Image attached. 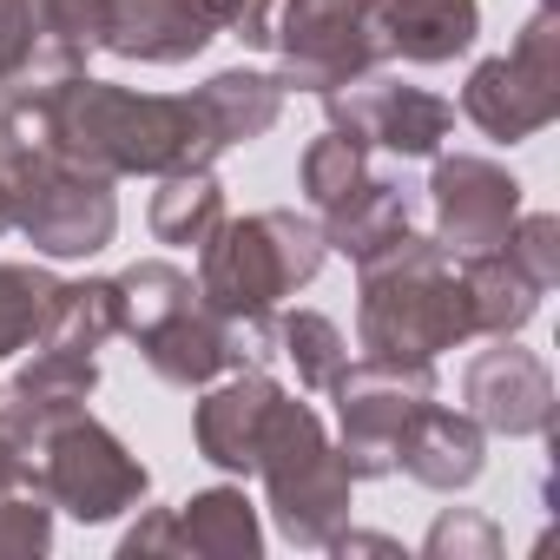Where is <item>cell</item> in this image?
<instances>
[{"label":"cell","mask_w":560,"mask_h":560,"mask_svg":"<svg viewBox=\"0 0 560 560\" xmlns=\"http://www.w3.org/2000/svg\"><path fill=\"white\" fill-rule=\"evenodd\" d=\"M40 139L100 178H165L191 165H218L224 145L198 106V93H132L93 73H67L40 86Z\"/></svg>","instance_id":"cell-1"},{"label":"cell","mask_w":560,"mask_h":560,"mask_svg":"<svg viewBox=\"0 0 560 560\" xmlns=\"http://www.w3.org/2000/svg\"><path fill=\"white\" fill-rule=\"evenodd\" d=\"M468 291L455 257L416 224L357 264V350L383 363H435L468 343Z\"/></svg>","instance_id":"cell-2"},{"label":"cell","mask_w":560,"mask_h":560,"mask_svg":"<svg viewBox=\"0 0 560 560\" xmlns=\"http://www.w3.org/2000/svg\"><path fill=\"white\" fill-rule=\"evenodd\" d=\"M324 257H330V244H324L317 218H304V211L270 205L250 218H224L198 244V298L231 324H277L284 298H298L311 284Z\"/></svg>","instance_id":"cell-3"},{"label":"cell","mask_w":560,"mask_h":560,"mask_svg":"<svg viewBox=\"0 0 560 560\" xmlns=\"http://www.w3.org/2000/svg\"><path fill=\"white\" fill-rule=\"evenodd\" d=\"M264 481V508L291 547H330L350 527V501H357V475L343 462V448L330 442L324 416L298 396H277L264 442H257V468Z\"/></svg>","instance_id":"cell-4"},{"label":"cell","mask_w":560,"mask_h":560,"mask_svg":"<svg viewBox=\"0 0 560 560\" xmlns=\"http://www.w3.org/2000/svg\"><path fill=\"white\" fill-rule=\"evenodd\" d=\"M0 185L14 198V231L40 257H93L119 231V191L100 172L67 165L54 145H27L0 159Z\"/></svg>","instance_id":"cell-5"},{"label":"cell","mask_w":560,"mask_h":560,"mask_svg":"<svg viewBox=\"0 0 560 560\" xmlns=\"http://www.w3.org/2000/svg\"><path fill=\"white\" fill-rule=\"evenodd\" d=\"M34 481L54 501V514H73L80 527L119 521L152 494V468L86 409H73L67 422H54L34 448Z\"/></svg>","instance_id":"cell-6"},{"label":"cell","mask_w":560,"mask_h":560,"mask_svg":"<svg viewBox=\"0 0 560 560\" xmlns=\"http://www.w3.org/2000/svg\"><path fill=\"white\" fill-rule=\"evenodd\" d=\"M277 86L284 93H337L389 60L383 0H277Z\"/></svg>","instance_id":"cell-7"},{"label":"cell","mask_w":560,"mask_h":560,"mask_svg":"<svg viewBox=\"0 0 560 560\" xmlns=\"http://www.w3.org/2000/svg\"><path fill=\"white\" fill-rule=\"evenodd\" d=\"M462 113L494 145H521L560 119V8H534L514 54H494L468 73Z\"/></svg>","instance_id":"cell-8"},{"label":"cell","mask_w":560,"mask_h":560,"mask_svg":"<svg viewBox=\"0 0 560 560\" xmlns=\"http://www.w3.org/2000/svg\"><path fill=\"white\" fill-rule=\"evenodd\" d=\"M324 396L337 402V448H343L350 475L357 481H383V475H396V435H402V422L435 396V363L363 357Z\"/></svg>","instance_id":"cell-9"},{"label":"cell","mask_w":560,"mask_h":560,"mask_svg":"<svg viewBox=\"0 0 560 560\" xmlns=\"http://www.w3.org/2000/svg\"><path fill=\"white\" fill-rule=\"evenodd\" d=\"M324 113H330L337 132H350L370 152H389V159H435L442 139L455 132V106L442 93L402 86V80H376V73L324 93Z\"/></svg>","instance_id":"cell-10"},{"label":"cell","mask_w":560,"mask_h":560,"mask_svg":"<svg viewBox=\"0 0 560 560\" xmlns=\"http://www.w3.org/2000/svg\"><path fill=\"white\" fill-rule=\"evenodd\" d=\"M429 205H435V244L448 257H475V250H501V237L521 218V178L481 152H435L429 172Z\"/></svg>","instance_id":"cell-11"},{"label":"cell","mask_w":560,"mask_h":560,"mask_svg":"<svg viewBox=\"0 0 560 560\" xmlns=\"http://www.w3.org/2000/svg\"><path fill=\"white\" fill-rule=\"evenodd\" d=\"M462 409L488 435H508V442L547 435L553 429V370L534 350H521L514 337H494V350L468 357V370H462Z\"/></svg>","instance_id":"cell-12"},{"label":"cell","mask_w":560,"mask_h":560,"mask_svg":"<svg viewBox=\"0 0 560 560\" xmlns=\"http://www.w3.org/2000/svg\"><path fill=\"white\" fill-rule=\"evenodd\" d=\"M284 396L270 370H231L218 383L198 389V409H191V442L211 468L224 475H250L257 468V442H264V422Z\"/></svg>","instance_id":"cell-13"},{"label":"cell","mask_w":560,"mask_h":560,"mask_svg":"<svg viewBox=\"0 0 560 560\" xmlns=\"http://www.w3.org/2000/svg\"><path fill=\"white\" fill-rule=\"evenodd\" d=\"M488 468V429L468 416V409H448V402H422L402 435H396V475H409L416 488H435V494H462L475 488Z\"/></svg>","instance_id":"cell-14"},{"label":"cell","mask_w":560,"mask_h":560,"mask_svg":"<svg viewBox=\"0 0 560 560\" xmlns=\"http://www.w3.org/2000/svg\"><path fill=\"white\" fill-rule=\"evenodd\" d=\"M211 21L198 0H106V54L139 60V67H185L211 47Z\"/></svg>","instance_id":"cell-15"},{"label":"cell","mask_w":560,"mask_h":560,"mask_svg":"<svg viewBox=\"0 0 560 560\" xmlns=\"http://www.w3.org/2000/svg\"><path fill=\"white\" fill-rule=\"evenodd\" d=\"M481 40V0H383V47L409 67H448Z\"/></svg>","instance_id":"cell-16"},{"label":"cell","mask_w":560,"mask_h":560,"mask_svg":"<svg viewBox=\"0 0 560 560\" xmlns=\"http://www.w3.org/2000/svg\"><path fill=\"white\" fill-rule=\"evenodd\" d=\"M317 231H324V244L337 250V257H350V264H363V257H376L389 237H402L409 231V191L396 185V178H357L337 205H324L317 211Z\"/></svg>","instance_id":"cell-17"},{"label":"cell","mask_w":560,"mask_h":560,"mask_svg":"<svg viewBox=\"0 0 560 560\" xmlns=\"http://www.w3.org/2000/svg\"><path fill=\"white\" fill-rule=\"evenodd\" d=\"M172 534H178V553H198V560H257L264 553V521L244 488H198L191 501L172 508Z\"/></svg>","instance_id":"cell-18"},{"label":"cell","mask_w":560,"mask_h":560,"mask_svg":"<svg viewBox=\"0 0 560 560\" xmlns=\"http://www.w3.org/2000/svg\"><path fill=\"white\" fill-rule=\"evenodd\" d=\"M455 270H462V291H468V324H475V337H521V330L540 317V298H547V291L527 284L508 250L455 257Z\"/></svg>","instance_id":"cell-19"},{"label":"cell","mask_w":560,"mask_h":560,"mask_svg":"<svg viewBox=\"0 0 560 560\" xmlns=\"http://www.w3.org/2000/svg\"><path fill=\"white\" fill-rule=\"evenodd\" d=\"M198 106L218 132V145H250L277 126V113H284V86H277V73H257V67H224L198 86Z\"/></svg>","instance_id":"cell-20"},{"label":"cell","mask_w":560,"mask_h":560,"mask_svg":"<svg viewBox=\"0 0 560 560\" xmlns=\"http://www.w3.org/2000/svg\"><path fill=\"white\" fill-rule=\"evenodd\" d=\"M152 237L172 244V250H198L218 224H224V185L211 165H191V172H165L159 191H152V211H145Z\"/></svg>","instance_id":"cell-21"},{"label":"cell","mask_w":560,"mask_h":560,"mask_svg":"<svg viewBox=\"0 0 560 560\" xmlns=\"http://www.w3.org/2000/svg\"><path fill=\"white\" fill-rule=\"evenodd\" d=\"M113 337H119V291H113V277H80V284H60L54 317H47V330L34 343L100 357Z\"/></svg>","instance_id":"cell-22"},{"label":"cell","mask_w":560,"mask_h":560,"mask_svg":"<svg viewBox=\"0 0 560 560\" xmlns=\"http://www.w3.org/2000/svg\"><path fill=\"white\" fill-rule=\"evenodd\" d=\"M277 357L298 370L304 389H330L350 370V343L324 311H277Z\"/></svg>","instance_id":"cell-23"},{"label":"cell","mask_w":560,"mask_h":560,"mask_svg":"<svg viewBox=\"0 0 560 560\" xmlns=\"http://www.w3.org/2000/svg\"><path fill=\"white\" fill-rule=\"evenodd\" d=\"M60 298V277L47 264H0V363L14 350H34Z\"/></svg>","instance_id":"cell-24"},{"label":"cell","mask_w":560,"mask_h":560,"mask_svg":"<svg viewBox=\"0 0 560 560\" xmlns=\"http://www.w3.org/2000/svg\"><path fill=\"white\" fill-rule=\"evenodd\" d=\"M357 178H370V145H357L350 132H324V139H311L304 145V159H298V185H304V198L324 211V205H337Z\"/></svg>","instance_id":"cell-25"},{"label":"cell","mask_w":560,"mask_h":560,"mask_svg":"<svg viewBox=\"0 0 560 560\" xmlns=\"http://www.w3.org/2000/svg\"><path fill=\"white\" fill-rule=\"evenodd\" d=\"M54 547V501L40 481H21L0 494V560H40Z\"/></svg>","instance_id":"cell-26"},{"label":"cell","mask_w":560,"mask_h":560,"mask_svg":"<svg viewBox=\"0 0 560 560\" xmlns=\"http://www.w3.org/2000/svg\"><path fill=\"white\" fill-rule=\"evenodd\" d=\"M501 250L514 257V270L527 277L534 291H553L560 284V218L553 211H521L514 231L501 237Z\"/></svg>","instance_id":"cell-27"},{"label":"cell","mask_w":560,"mask_h":560,"mask_svg":"<svg viewBox=\"0 0 560 560\" xmlns=\"http://www.w3.org/2000/svg\"><path fill=\"white\" fill-rule=\"evenodd\" d=\"M422 560H501V527L481 508H448L422 534Z\"/></svg>","instance_id":"cell-28"},{"label":"cell","mask_w":560,"mask_h":560,"mask_svg":"<svg viewBox=\"0 0 560 560\" xmlns=\"http://www.w3.org/2000/svg\"><path fill=\"white\" fill-rule=\"evenodd\" d=\"M198 14L211 21V34H231L244 47H270L277 0H198Z\"/></svg>","instance_id":"cell-29"},{"label":"cell","mask_w":560,"mask_h":560,"mask_svg":"<svg viewBox=\"0 0 560 560\" xmlns=\"http://www.w3.org/2000/svg\"><path fill=\"white\" fill-rule=\"evenodd\" d=\"M119 553L126 560H152V553H178V534H172V508H145L132 527H126V540H119Z\"/></svg>","instance_id":"cell-30"},{"label":"cell","mask_w":560,"mask_h":560,"mask_svg":"<svg viewBox=\"0 0 560 560\" xmlns=\"http://www.w3.org/2000/svg\"><path fill=\"white\" fill-rule=\"evenodd\" d=\"M330 553H376V560H402V540H389V534H357V527H343L337 540H330Z\"/></svg>","instance_id":"cell-31"},{"label":"cell","mask_w":560,"mask_h":560,"mask_svg":"<svg viewBox=\"0 0 560 560\" xmlns=\"http://www.w3.org/2000/svg\"><path fill=\"white\" fill-rule=\"evenodd\" d=\"M21 481H34V455H27V448H14L8 435H0V494L21 488Z\"/></svg>","instance_id":"cell-32"},{"label":"cell","mask_w":560,"mask_h":560,"mask_svg":"<svg viewBox=\"0 0 560 560\" xmlns=\"http://www.w3.org/2000/svg\"><path fill=\"white\" fill-rule=\"evenodd\" d=\"M21 93H27V80H0V152L14 145V106H21Z\"/></svg>","instance_id":"cell-33"},{"label":"cell","mask_w":560,"mask_h":560,"mask_svg":"<svg viewBox=\"0 0 560 560\" xmlns=\"http://www.w3.org/2000/svg\"><path fill=\"white\" fill-rule=\"evenodd\" d=\"M0 231H14V198H8V185H0Z\"/></svg>","instance_id":"cell-34"}]
</instances>
